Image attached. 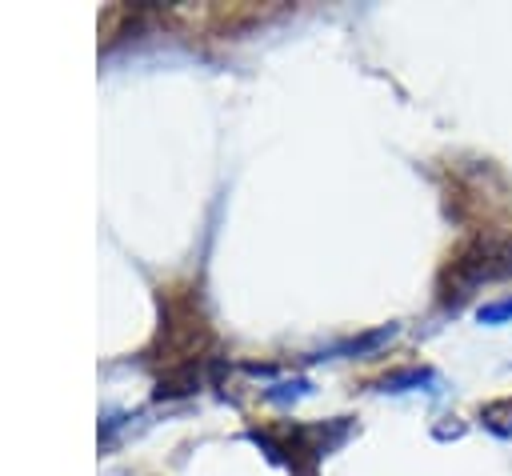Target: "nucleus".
Returning <instances> with one entry per match:
<instances>
[{"label": "nucleus", "mask_w": 512, "mask_h": 476, "mask_svg": "<svg viewBox=\"0 0 512 476\" xmlns=\"http://www.w3.org/2000/svg\"><path fill=\"white\" fill-rule=\"evenodd\" d=\"M500 276H512V240H484L480 236L448 260V268L440 276V300L456 308L472 288L500 280Z\"/></svg>", "instance_id": "obj_1"}, {"label": "nucleus", "mask_w": 512, "mask_h": 476, "mask_svg": "<svg viewBox=\"0 0 512 476\" xmlns=\"http://www.w3.org/2000/svg\"><path fill=\"white\" fill-rule=\"evenodd\" d=\"M424 384H436V372H428V368H404V372L384 376V392H408V388H424Z\"/></svg>", "instance_id": "obj_2"}, {"label": "nucleus", "mask_w": 512, "mask_h": 476, "mask_svg": "<svg viewBox=\"0 0 512 476\" xmlns=\"http://www.w3.org/2000/svg\"><path fill=\"white\" fill-rule=\"evenodd\" d=\"M476 320H480V324H504V320H512V296H504V300H488V304H480V312H476Z\"/></svg>", "instance_id": "obj_3"}]
</instances>
